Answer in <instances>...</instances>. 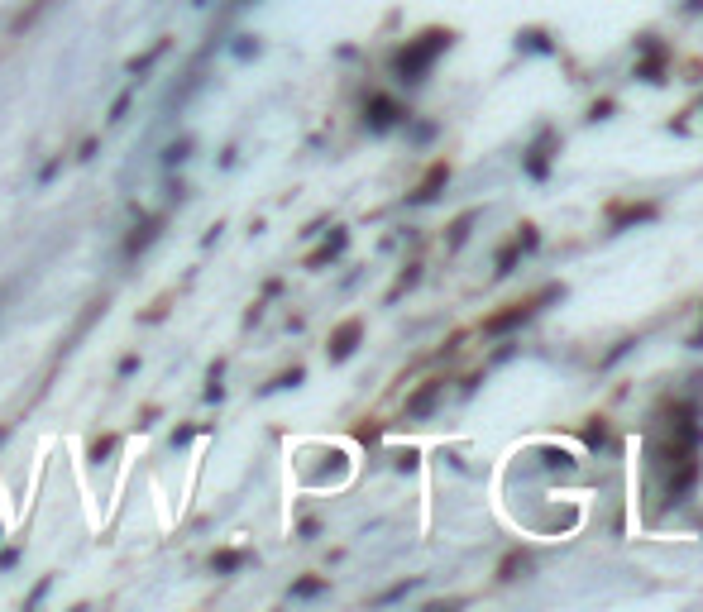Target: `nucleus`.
<instances>
[{
	"mask_svg": "<svg viewBox=\"0 0 703 612\" xmlns=\"http://www.w3.org/2000/svg\"><path fill=\"white\" fill-rule=\"evenodd\" d=\"M450 44H455L450 29H426V34H417V39H407V44L393 53V77L402 82V87H421L426 72L436 67V58Z\"/></svg>",
	"mask_w": 703,
	"mask_h": 612,
	"instance_id": "nucleus-1",
	"label": "nucleus"
},
{
	"mask_svg": "<svg viewBox=\"0 0 703 612\" xmlns=\"http://www.w3.org/2000/svg\"><path fill=\"white\" fill-rule=\"evenodd\" d=\"M565 287H546V292H536V297H527V302H512L507 311H498V316H488L484 321V335H507V330H517V326H527L531 316L541 311L546 302H555Z\"/></svg>",
	"mask_w": 703,
	"mask_h": 612,
	"instance_id": "nucleus-2",
	"label": "nucleus"
},
{
	"mask_svg": "<svg viewBox=\"0 0 703 612\" xmlns=\"http://www.w3.org/2000/svg\"><path fill=\"white\" fill-rule=\"evenodd\" d=\"M402 115H407V110L397 106L393 96L378 91V96H369V106H364V125H369L374 134H388L393 125H402Z\"/></svg>",
	"mask_w": 703,
	"mask_h": 612,
	"instance_id": "nucleus-3",
	"label": "nucleus"
},
{
	"mask_svg": "<svg viewBox=\"0 0 703 612\" xmlns=\"http://www.w3.org/2000/svg\"><path fill=\"white\" fill-rule=\"evenodd\" d=\"M359 340H364V321H359V316L340 321V326H335V335H330V345H326L330 364H345V359L359 350Z\"/></svg>",
	"mask_w": 703,
	"mask_h": 612,
	"instance_id": "nucleus-4",
	"label": "nucleus"
},
{
	"mask_svg": "<svg viewBox=\"0 0 703 612\" xmlns=\"http://www.w3.org/2000/svg\"><path fill=\"white\" fill-rule=\"evenodd\" d=\"M536 240H541V235H536V225H522V230H517V235L503 244V254H498V268H493V273H498V278H507V273L517 268V259L536 249Z\"/></svg>",
	"mask_w": 703,
	"mask_h": 612,
	"instance_id": "nucleus-5",
	"label": "nucleus"
},
{
	"mask_svg": "<svg viewBox=\"0 0 703 612\" xmlns=\"http://www.w3.org/2000/svg\"><path fill=\"white\" fill-rule=\"evenodd\" d=\"M158 235H163V216H144L139 225H134V235H125L120 254H125V259H139V254H144V249H149Z\"/></svg>",
	"mask_w": 703,
	"mask_h": 612,
	"instance_id": "nucleus-6",
	"label": "nucleus"
},
{
	"mask_svg": "<svg viewBox=\"0 0 703 612\" xmlns=\"http://www.w3.org/2000/svg\"><path fill=\"white\" fill-rule=\"evenodd\" d=\"M550 149H555V130H541V139L527 149V158H522V168H527V177H550Z\"/></svg>",
	"mask_w": 703,
	"mask_h": 612,
	"instance_id": "nucleus-7",
	"label": "nucleus"
},
{
	"mask_svg": "<svg viewBox=\"0 0 703 612\" xmlns=\"http://www.w3.org/2000/svg\"><path fill=\"white\" fill-rule=\"evenodd\" d=\"M440 393H445V383H421L417 393L407 397V416H412V421L431 416V412H436V402H440Z\"/></svg>",
	"mask_w": 703,
	"mask_h": 612,
	"instance_id": "nucleus-8",
	"label": "nucleus"
},
{
	"mask_svg": "<svg viewBox=\"0 0 703 612\" xmlns=\"http://www.w3.org/2000/svg\"><path fill=\"white\" fill-rule=\"evenodd\" d=\"M445 182H450V163H431V173L421 177V187H417V192H412L407 201H412V206H421V201H436Z\"/></svg>",
	"mask_w": 703,
	"mask_h": 612,
	"instance_id": "nucleus-9",
	"label": "nucleus"
},
{
	"mask_svg": "<svg viewBox=\"0 0 703 612\" xmlns=\"http://www.w3.org/2000/svg\"><path fill=\"white\" fill-rule=\"evenodd\" d=\"M244 565H249V555H244V550H235V546L211 550V560H206V569H211V574H220V579H225V574H240Z\"/></svg>",
	"mask_w": 703,
	"mask_h": 612,
	"instance_id": "nucleus-10",
	"label": "nucleus"
},
{
	"mask_svg": "<svg viewBox=\"0 0 703 612\" xmlns=\"http://www.w3.org/2000/svg\"><path fill=\"white\" fill-rule=\"evenodd\" d=\"M168 53H173V39H158V44H149L139 58H130V67H125V72H130V77H144V72H149L158 58H168Z\"/></svg>",
	"mask_w": 703,
	"mask_h": 612,
	"instance_id": "nucleus-11",
	"label": "nucleus"
},
{
	"mask_svg": "<svg viewBox=\"0 0 703 612\" xmlns=\"http://www.w3.org/2000/svg\"><path fill=\"white\" fill-rule=\"evenodd\" d=\"M345 244H350V230H335V235H330V240L307 259V268H326L330 259H340V249H345Z\"/></svg>",
	"mask_w": 703,
	"mask_h": 612,
	"instance_id": "nucleus-12",
	"label": "nucleus"
},
{
	"mask_svg": "<svg viewBox=\"0 0 703 612\" xmlns=\"http://www.w3.org/2000/svg\"><path fill=\"white\" fill-rule=\"evenodd\" d=\"M656 216H660L656 206H613V230H627L637 220H656Z\"/></svg>",
	"mask_w": 703,
	"mask_h": 612,
	"instance_id": "nucleus-13",
	"label": "nucleus"
},
{
	"mask_svg": "<svg viewBox=\"0 0 703 612\" xmlns=\"http://www.w3.org/2000/svg\"><path fill=\"white\" fill-rule=\"evenodd\" d=\"M115 450H120V431H106V436H96V440H91L87 459H91V464H106V459L115 455Z\"/></svg>",
	"mask_w": 703,
	"mask_h": 612,
	"instance_id": "nucleus-14",
	"label": "nucleus"
},
{
	"mask_svg": "<svg viewBox=\"0 0 703 612\" xmlns=\"http://www.w3.org/2000/svg\"><path fill=\"white\" fill-rule=\"evenodd\" d=\"M517 48H531V53H555V44H550L546 29H522V34H517Z\"/></svg>",
	"mask_w": 703,
	"mask_h": 612,
	"instance_id": "nucleus-15",
	"label": "nucleus"
},
{
	"mask_svg": "<svg viewBox=\"0 0 703 612\" xmlns=\"http://www.w3.org/2000/svg\"><path fill=\"white\" fill-rule=\"evenodd\" d=\"M220 397H225V359L206 369V402H220Z\"/></svg>",
	"mask_w": 703,
	"mask_h": 612,
	"instance_id": "nucleus-16",
	"label": "nucleus"
},
{
	"mask_svg": "<svg viewBox=\"0 0 703 612\" xmlns=\"http://www.w3.org/2000/svg\"><path fill=\"white\" fill-rule=\"evenodd\" d=\"M527 569H531V560H527V555H522V550H512V555H507L503 565H498V579H522Z\"/></svg>",
	"mask_w": 703,
	"mask_h": 612,
	"instance_id": "nucleus-17",
	"label": "nucleus"
},
{
	"mask_svg": "<svg viewBox=\"0 0 703 612\" xmlns=\"http://www.w3.org/2000/svg\"><path fill=\"white\" fill-rule=\"evenodd\" d=\"M584 445H589V450H603V445H608V426H603V416H594V421L584 426Z\"/></svg>",
	"mask_w": 703,
	"mask_h": 612,
	"instance_id": "nucleus-18",
	"label": "nucleus"
},
{
	"mask_svg": "<svg viewBox=\"0 0 703 612\" xmlns=\"http://www.w3.org/2000/svg\"><path fill=\"white\" fill-rule=\"evenodd\" d=\"M326 589H330L326 579H297V584H292L287 593H292V598H321Z\"/></svg>",
	"mask_w": 703,
	"mask_h": 612,
	"instance_id": "nucleus-19",
	"label": "nucleus"
},
{
	"mask_svg": "<svg viewBox=\"0 0 703 612\" xmlns=\"http://www.w3.org/2000/svg\"><path fill=\"white\" fill-rule=\"evenodd\" d=\"M302 378H307V369H287V373H278V378H273V383H268L264 393H287V388H297V383H302Z\"/></svg>",
	"mask_w": 703,
	"mask_h": 612,
	"instance_id": "nucleus-20",
	"label": "nucleus"
},
{
	"mask_svg": "<svg viewBox=\"0 0 703 612\" xmlns=\"http://www.w3.org/2000/svg\"><path fill=\"white\" fill-rule=\"evenodd\" d=\"M474 220H479V211H464V216L455 220V225H450V249H460V244H464V235H469V225H474Z\"/></svg>",
	"mask_w": 703,
	"mask_h": 612,
	"instance_id": "nucleus-21",
	"label": "nucleus"
},
{
	"mask_svg": "<svg viewBox=\"0 0 703 612\" xmlns=\"http://www.w3.org/2000/svg\"><path fill=\"white\" fill-rule=\"evenodd\" d=\"M206 431H211V426H201V421H187V426H177V431H173V445H192V440L206 436Z\"/></svg>",
	"mask_w": 703,
	"mask_h": 612,
	"instance_id": "nucleus-22",
	"label": "nucleus"
},
{
	"mask_svg": "<svg viewBox=\"0 0 703 612\" xmlns=\"http://www.w3.org/2000/svg\"><path fill=\"white\" fill-rule=\"evenodd\" d=\"M130 106H134V96H130V91H125V96H115V101H110V115H106V125H120V120H125V115H130Z\"/></svg>",
	"mask_w": 703,
	"mask_h": 612,
	"instance_id": "nucleus-23",
	"label": "nucleus"
},
{
	"mask_svg": "<svg viewBox=\"0 0 703 612\" xmlns=\"http://www.w3.org/2000/svg\"><path fill=\"white\" fill-rule=\"evenodd\" d=\"M187 153H192V139H177L173 149L163 153V168H177V163H182V158H187Z\"/></svg>",
	"mask_w": 703,
	"mask_h": 612,
	"instance_id": "nucleus-24",
	"label": "nucleus"
},
{
	"mask_svg": "<svg viewBox=\"0 0 703 612\" xmlns=\"http://www.w3.org/2000/svg\"><path fill=\"white\" fill-rule=\"evenodd\" d=\"M417 589V579H407V584H397V589H388V593H378V603H397V598H407V593Z\"/></svg>",
	"mask_w": 703,
	"mask_h": 612,
	"instance_id": "nucleus-25",
	"label": "nucleus"
},
{
	"mask_svg": "<svg viewBox=\"0 0 703 612\" xmlns=\"http://www.w3.org/2000/svg\"><path fill=\"white\" fill-rule=\"evenodd\" d=\"M96 149H101V139H96V134H87V139H82V149H77V158L87 163V158H96Z\"/></svg>",
	"mask_w": 703,
	"mask_h": 612,
	"instance_id": "nucleus-26",
	"label": "nucleus"
},
{
	"mask_svg": "<svg viewBox=\"0 0 703 612\" xmlns=\"http://www.w3.org/2000/svg\"><path fill=\"white\" fill-rule=\"evenodd\" d=\"M235 53H240V58H259V44H254V34H244Z\"/></svg>",
	"mask_w": 703,
	"mask_h": 612,
	"instance_id": "nucleus-27",
	"label": "nucleus"
},
{
	"mask_svg": "<svg viewBox=\"0 0 703 612\" xmlns=\"http://www.w3.org/2000/svg\"><path fill=\"white\" fill-rule=\"evenodd\" d=\"M15 560H20V550H15V546L0 550V569H15Z\"/></svg>",
	"mask_w": 703,
	"mask_h": 612,
	"instance_id": "nucleus-28",
	"label": "nucleus"
},
{
	"mask_svg": "<svg viewBox=\"0 0 703 612\" xmlns=\"http://www.w3.org/2000/svg\"><path fill=\"white\" fill-rule=\"evenodd\" d=\"M589 115H594V120H608V115H613V101H598V106L589 110Z\"/></svg>",
	"mask_w": 703,
	"mask_h": 612,
	"instance_id": "nucleus-29",
	"label": "nucleus"
},
{
	"mask_svg": "<svg viewBox=\"0 0 703 612\" xmlns=\"http://www.w3.org/2000/svg\"><path fill=\"white\" fill-rule=\"evenodd\" d=\"M134 369H139V354H125V359H120V373H125V378H130Z\"/></svg>",
	"mask_w": 703,
	"mask_h": 612,
	"instance_id": "nucleus-30",
	"label": "nucleus"
},
{
	"mask_svg": "<svg viewBox=\"0 0 703 612\" xmlns=\"http://www.w3.org/2000/svg\"><path fill=\"white\" fill-rule=\"evenodd\" d=\"M192 5H211V0H192Z\"/></svg>",
	"mask_w": 703,
	"mask_h": 612,
	"instance_id": "nucleus-31",
	"label": "nucleus"
}]
</instances>
